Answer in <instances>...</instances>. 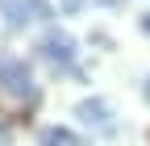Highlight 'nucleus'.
<instances>
[{
    "label": "nucleus",
    "mask_w": 150,
    "mask_h": 146,
    "mask_svg": "<svg viewBox=\"0 0 150 146\" xmlns=\"http://www.w3.org/2000/svg\"><path fill=\"white\" fill-rule=\"evenodd\" d=\"M0 84H4V92H13L17 100L38 104V84H33V75H29L25 59H17V54H0Z\"/></svg>",
    "instance_id": "1"
},
{
    "label": "nucleus",
    "mask_w": 150,
    "mask_h": 146,
    "mask_svg": "<svg viewBox=\"0 0 150 146\" xmlns=\"http://www.w3.org/2000/svg\"><path fill=\"white\" fill-rule=\"evenodd\" d=\"M38 54L54 67V71H75V38L67 29H59V25H50L46 33H42V42H38Z\"/></svg>",
    "instance_id": "2"
},
{
    "label": "nucleus",
    "mask_w": 150,
    "mask_h": 146,
    "mask_svg": "<svg viewBox=\"0 0 150 146\" xmlns=\"http://www.w3.org/2000/svg\"><path fill=\"white\" fill-rule=\"evenodd\" d=\"M0 17L8 29H25V25H42L54 17V9L46 0H0Z\"/></svg>",
    "instance_id": "3"
},
{
    "label": "nucleus",
    "mask_w": 150,
    "mask_h": 146,
    "mask_svg": "<svg viewBox=\"0 0 150 146\" xmlns=\"http://www.w3.org/2000/svg\"><path fill=\"white\" fill-rule=\"evenodd\" d=\"M75 117H79L83 125H92L96 134H104V138L117 134V113H112V104H108L104 96H88V100H79V104H75Z\"/></svg>",
    "instance_id": "4"
},
{
    "label": "nucleus",
    "mask_w": 150,
    "mask_h": 146,
    "mask_svg": "<svg viewBox=\"0 0 150 146\" xmlns=\"http://www.w3.org/2000/svg\"><path fill=\"white\" fill-rule=\"evenodd\" d=\"M38 146H83L79 134H71L67 125H46L42 134H38Z\"/></svg>",
    "instance_id": "5"
},
{
    "label": "nucleus",
    "mask_w": 150,
    "mask_h": 146,
    "mask_svg": "<svg viewBox=\"0 0 150 146\" xmlns=\"http://www.w3.org/2000/svg\"><path fill=\"white\" fill-rule=\"evenodd\" d=\"M79 9H83V0H63V13H67V17H71V13H79Z\"/></svg>",
    "instance_id": "6"
},
{
    "label": "nucleus",
    "mask_w": 150,
    "mask_h": 146,
    "mask_svg": "<svg viewBox=\"0 0 150 146\" xmlns=\"http://www.w3.org/2000/svg\"><path fill=\"white\" fill-rule=\"evenodd\" d=\"M142 29H146V33H150V13H146V17H142Z\"/></svg>",
    "instance_id": "7"
},
{
    "label": "nucleus",
    "mask_w": 150,
    "mask_h": 146,
    "mask_svg": "<svg viewBox=\"0 0 150 146\" xmlns=\"http://www.w3.org/2000/svg\"><path fill=\"white\" fill-rule=\"evenodd\" d=\"M146 100H150V84H146Z\"/></svg>",
    "instance_id": "8"
}]
</instances>
